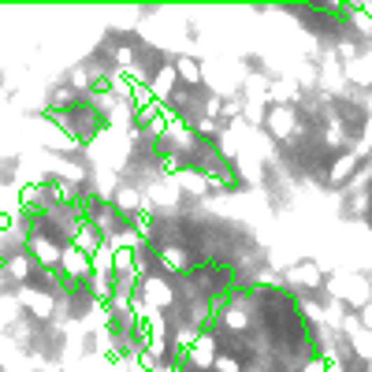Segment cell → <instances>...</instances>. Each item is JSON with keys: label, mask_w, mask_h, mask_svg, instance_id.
<instances>
[{"label": "cell", "mask_w": 372, "mask_h": 372, "mask_svg": "<svg viewBox=\"0 0 372 372\" xmlns=\"http://www.w3.org/2000/svg\"><path fill=\"white\" fill-rule=\"evenodd\" d=\"M19 305L30 309L38 320H45V317L56 313V291H45V287H22V291H19Z\"/></svg>", "instance_id": "cell-1"}, {"label": "cell", "mask_w": 372, "mask_h": 372, "mask_svg": "<svg viewBox=\"0 0 372 372\" xmlns=\"http://www.w3.org/2000/svg\"><path fill=\"white\" fill-rule=\"evenodd\" d=\"M157 265L164 272H186L190 268V254H186V246H160L157 249Z\"/></svg>", "instance_id": "cell-2"}, {"label": "cell", "mask_w": 372, "mask_h": 372, "mask_svg": "<svg viewBox=\"0 0 372 372\" xmlns=\"http://www.w3.org/2000/svg\"><path fill=\"white\" fill-rule=\"evenodd\" d=\"M175 75H179V82H183V86H198L201 78V60H194V56H175Z\"/></svg>", "instance_id": "cell-3"}, {"label": "cell", "mask_w": 372, "mask_h": 372, "mask_svg": "<svg viewBox=\"0 0 372 372\" xmlns=\"http://www.w3.org/2000/svg\"><path fill=\"white\" fill-rule=\"evenodd\" d=\"M212 372H242V365H238L235 354H220V357H216V365H212Z\"/></svg>", "instance_id": "cell-4"}]
</instances>
